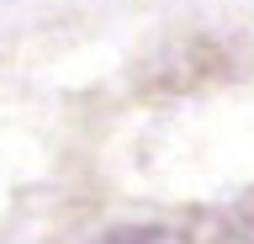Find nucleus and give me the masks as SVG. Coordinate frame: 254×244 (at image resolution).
I'll list each match as a JSON object with an SVG mask.
<instances>
[{"label":"nucleus","mask_w":254,"mask_h":244,"mask_svg":"<svg viewBox=\"0 0 254 244\" xmlns=\"http://www.w3.org/2000/svg\"><path fill=\"white\" fill-rule=\"evenodd\" d=\"M186 244H254V186L238 191L228 207L201 212V218L190 223Z\"/></svg>","instance_id":"1"}]
</instances>
